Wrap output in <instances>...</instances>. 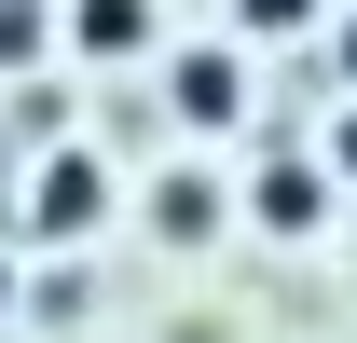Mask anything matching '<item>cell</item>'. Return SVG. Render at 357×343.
Here are the masks:
<instances>
[{
  "label": "cell",
  "mask_w": 357,
  "mask_h": 343,
  "mask_svg": "<svg viewBox=\"0 0 357 343\" xmlns=\"http://www.w3.org/2000/svg\"><path fill=\"white\" fill-rule=\"evenodd\" d=\"M248 42H303V28H330V0H220Z\"/></svg>",
  "instance_id": "8992f818"
},
{
  "label": "cell",
  "mask_w": 357,
  "mask_h": 343,
  "mask_svg": "<svg viewBox=\"0 0 357 343\" xmlns=\"http://www.w3.org/2000/svg\"><path fill=\"white\" fill-rule=\"evenodd\" d=\"M55 55V0H0V69H42Z\"/></svg>",
  "instance_id": "52a82bcc"
},
{
  "label": "cell",
  "mask_w": 357,
  "mask_h": 343,
  "mask_svg": "<svg viewBox=\"0 0 357 343\" xmlns=\"http://www.w3.org/2000/svg\"><path fill=\"white\" fill-rule=\"evenodd\" d=\"M165 110L192 137H234V124H248V55H234V42H178L165 55Z\"/></svg>",
  "instance_id": "6da1fadb"
},
{
  "label": "cell",
  "mask_w": 357,
  "mask_h": 343,
  "mask_svg": "<svg viewBox=\"0 0 357 343\" xmlns=\"http://www.w3.org/2000/svg\"><path fill=\"white\" fill-rule=\"evenodd\" d=\"M55 42L83 55V69H124V55H151V0H69Z\"/></svg>",
  "instance_id": "3957f363"
},
{
  "label": "cell",
  "mask_w": 357,
  "mask_h": 343,
  "mask_svg": "<svg viewBox=\"0 0 357 343\" xmlns=\"http://www.w3.org/2000/svg\"><path fill=\"white\" fill-rule=\"evenodd\" d=\"M0 316H14V247H0Z\"/></svg>",
  "instance_id": "30bf717a"
},
{
  "label": "cell",
  "mask_w": 357,
  "mask_h": 343,
  "mask_svg": "<svg viewBox=\"0 0 357 343\" xmlns=\"http://www.w3.org/2000/svg\"><path fill=\"white\" fill-rule=\"evenodd\" d=\"M248 206H261V234H316V220H330V165L275 137V165H261V192H248Z\"/></svg>",
  "instance_id": "277c9868"
},
{
  "label": "cell",
  "mask_w": 357,
  "mask_h": 343,
  "mask_svg": "<svg viewBox=\"0 0 357 343\" xmlns=\"http://www.w3.org/2000/svg\"><path fill=\"white\" fill-rule=\"evenodd\" d=\"M316 165H330V192H357V96L330 110V151H316Z\"/></svg>",
  "instance_id": "ba28073f"
},
{
  "label": "cell",
  "mask_w": 357,
  "mask_h": 343,
  "mask_svg": "<svg viewBox=\"0 0 357 343\" xmlns=\"http://www.w3.org/2000/svg\"><path fill=\"white\" fill-rule=\"evenodd\" d=\"M96 220H110L96 151H42V178H28V234H96Z\"/></svg>",
  "instance_id": "7a4b0ae2"
},
{
  "label": "cell",
  "mask_w": 357,
  "mask_h": 343,
  "mask_svg": "<svg viewBox=\"0 0 357 343\" xmlns=\"http://www.w3.org/2000/svg\"><path fill=\"white\" fill-rule=\"evenodd\" d=\"M151 234H165V247H206V234H220V178H165V192H151Z\"/></svg>",
  "instance_id": "5b68a950"
},
{
  "label": "cell",
  "mask_w": 357,
  "mask_h": 343,
  "mask_svg": "<svg viewBox=\"0 0 357 343\" xmlns=\"http://www.w3.org/2000/svg\"><path fill=\"white\" fill-rule=\"evenodd\" d=\"M330 83L357 96V0H344V14H330Z\"/></svg>",
  "instance_id": "9c48e42d"
}]
</instances>
